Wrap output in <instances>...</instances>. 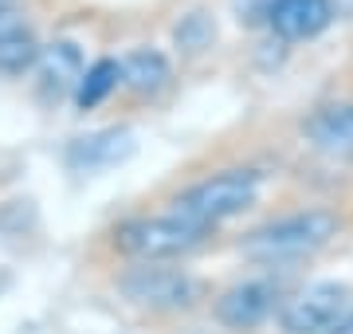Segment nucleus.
<instances>
[{"instance_id": "f257e3e1", "label": "nucleus", "mask_w": 353, "mask_h": 334, "mask_svg": "<svg viewBox=\"0 0 353 334\" xmlns=\"http://www.w3.org/2000/svg\"><path fill=\"white\" fill-rule=\"evenodd\" d=\"M341 220L330 208H299V213H283L271 217L267 224L252 228L240 240V252L259 264H287V259L314 256L318 248H326L338 236Z\"/></svg>"}, {"instance_id": "f03ea898", "label": "nucleus", "mask_w": 353, "mask_h": 334, "mask_svg": "<svg viewBox=\"0 0 353 334\" xmlns=\"http://www.w3.org/2000/svg\"><path fill=\"white\" fill-rule=\"evenodd\" d=\"M259 189H263V169H252V166L220 169L212 177L189 185L173 201L169 213H176L181 220H189L196 228H216L224 220L240 217L243 208H252L259 201Z\"/></svg>"}, {"instance_id": "7ed1b4c3", "label": "nucleus", "mask_w": 353, "mask_h": 334, "mask_svg": "<svg viewBox=\"0 0 353 334\" xmlns=\"http://www.w3.org/2000/svg\"><path fill=\"white\" fill-rule=\"evenodd\" d=\"M204 236H208V228H196L176 213H161V217L122 220L114 228V248L138 264H161V259L189 256L192 248L204 244Z\"/></svg>"}, {"instance_id": "20e7f679", "label": "nucleus", "mask_w": 353, "mask_h": 334, "mask_svg": "<svg viewBox=\"0 0 353 334\" xmlns=\"http://www.w3.org/2000/svg\"><path fill=\"white\" fill-rule=\"evenodd\" d=\"M353 315V291L345 283H306L279 307L283 334H338Z\"/></svg>"}, {"instance_id": "39448f33", "label": "nucleus", "mask_w": 353, "mask_h": 334, "mask_svg": "<svg viewBox=\"0 0 353 334\" xmlns=\"http://www.w3.org/2000/svg\"><path fill=\"white\" fill-rule=\"evenodd\" d=\"M122 291L130 303L153 311H176V307H192L201 295V283L192 279L189 271L161 268V264H138L122 275Z\"/></svg>"}, {"instance_id": "423d86ee", "label": "nucleus", "mask_w": 353, "mask_h": 334, "mask_svg": "<svg viewBox=\"0 0 353 334\" xmlns=\"http://www.w3.org/2000/svg\"><path fill=\"white\" fill-rule=\"evenodd\" d=\"M283 307V295L271 279H240L216 299V319L228 331H255Z\"/></svg>"}, {"instance_id": "0eeeda50", "label": "nucleus", "mask_w": 353, "mask_h": 334, "mask_svg": "<svg viewBox=\"0 0 353 334\" xmlns=\"http://www.w3.org/2000/svg\"><path fill=\"white\" fill-rule=\"evenodd\" d=\"M134 130L130 126H106L94 130L87 138H75L71 150H67V166L75 173H99V169H110L118 161H126L134 154Z\"/></svg>"}, {"instance_id": "6e6552de", "label": "nucleus", "mask_w": 353, "mask_h": 334, "mask_svg": "<svg viewBox=\"0 0 353 334\" xmlns=\"http://www.w3.org/2000/svg\"><path fill=\"white\" fill-rule=\"evenodd\" d=\"M334 20V0H271L267 28L279 39H310Z\"/></svg>"}, {"instance_id": "1a4fd4ad", "label": "nucleus", "mask_w": 353, "mask_h": 334, "mask_svg": "<svg viewBox=\"0 0 353 334\" xmlns=\"http://www.w3.org/2000/svg\"><path fill=\"white\" fill-rule=\"evenodd\" d=\"M39 87L43 95H55V99H63V95H75L83 75H87V59H83V48H79L75 39H55L48 43L43 52H39Z\"/></svg>"}, {"instance_id": "9d476101", "label": "nucleus", "mask_w": 353, "mask_h": 334, "mask_svg": "<svg viewBox=\"0 0 353 334\" xmlns=\"http://www.w3.org/2000/svg\"><path fill=\"white\" fill-rule=\"evenodd\" d=\"M306 141L326 157H353V103H330L306 118Z\"/></svg>"}, {"instance_id": "9b49d317", "label": "nucleus", "mask_w": 353, "mask_h": 334, "mask_svg": "<svg viewBox=\"0 0 353 334\" xmlns=\"http://www.w3.org/2000/svg\"><path fill=\"white\" fill-rule=\"evenodd\" d=\"M118 63H122V87H130L134 95H157L173 83V63L157 48H134Z\"/></svg>"}, {"instance_id": "f8f14e48", "label": "nucleus", "mask_w": 353, "mask_h": 334, "mask_svg": "<svg viewBox=\"0 0 353 334\" xmlns=\"http://www.w3.org/2000/svg\"><path fill=\"white\" fill-rule=\"evenodd\" d=\"M118 87H122V63H118V59H94V63L87 67L83 83H79V90H75L79 110H90V106L106 103Z\"/></svg>"}, {"instance_id": "ddd939ff", "label": "nucleus", "mask_w": 353, "mask_h": 334, "mask_svg": "<svg viewBox=\"0 0 353 334\" xmlns=\"http://www.w3.org/2000/svg\"><path fill=\"white\" fill-rule=\"evenodd\" d=\"M39 52L43 48L28 28H20L12 36H0V75H24L28 67L39 63Z\"/></svg>"}, {"instance_id": "4468645a", "label": "nucleus", "mask_w": 353, "mask_h": 334, "mask_svg": "<svg viewBox=\"0 0 353 334\" xmlns=\"http://www.w3.org/2000/svg\"><path fill=\"white\" fill-rule=\"evenodd\" d=\"M212 39V20L204 12H189L181 24H176V43L181 48H189V52H196V48H204Z\"/></svg>"}, {"instance_id": "2eb2a0df", "label": "nucleus", "mask_w": 353, "mask_h": 334, "mask_svg": "<svg viewBox=\"0 0 353 334\" xmlns=\"http://www.w3.org/2000/svg\"><path fill=\"white\" fill-rule=\"evenodd\" d=\"M24 24V16L16 12V8H0V36H12V32H20Z\"/></svg>"}, {"instance_id": "dca6fc26", "label": "nucleus", "mask_w": 353, "mask_h": 334, "mask_svg": "<svg viewBox=\"0 0 353 334\" xmlns=\"http://www.w3.org/2000/svg\"><path fill=\"white\" fill-rule=\"evenodd\" d=\"M338 334H353V315H350V319H345V326H341Z\"/></svg>"}]
</instances>
